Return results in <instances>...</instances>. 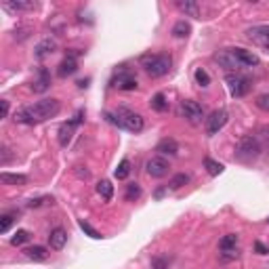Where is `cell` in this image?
I'll return each mask as SVG.
<instances>
[{
    "label": "cell",
    "mask_w": 269,
    "mask_h": 269,
    "mask_svg": "<svg viewBox=\"0 0 269 269\" xmlns=\"http://www.w3.org/2000/svg\"><path fill=\"white\" fill-rule=\"evenodd\" d=\"M152 265H154V269H168V261L162 259V257H158V259L152 261Z\"/></svg>",
    "instance_id": "cell-36"
},
{
    "label": "cell",
    "mask_w": 269,
    "mask_h": 269,
    "mask_svg": "<svg viewBox=\"0 0 269 269\" xmlns=\"http://www.w3.org/2000/svg\"><path fill=\"white\" fill-rule=\"evenodd\" d=\"M254 250H257L259 254H267L269 252V248L265 244H261V242H254Z\"/></svg>",
    "instance_id": "cell-38"
},
{
    "label": "cell",
    "mask_w": 269,
    "mask_h": 269,
    "mask_svg": "<svg viewBox=\"0 0 269 269\" xmlns=\"http://www.w3.org/2000/svg\"><path fill=\"white\" fill-rule=\"evenodd\" d=\"M65 242H67V233L65 230H61V227H57V230H53L51 235H49V244L53 250H61V248L65 246Z\"/></svg>",
    "instance_id": "cell-18"
},
{
    "label": "cell",
    "mask_w": 269,
    "mask_h": 269,
    "mask_svg": "<svg viewBox=\"0 0 269 269\" xmlns=\"http://www.w3.org/2000/svg\"><path fill=\"white\" fill-rule=\"evenodd\" d=\"M9 116V101L2 99L0 101V118H6Z\"/></svg>",
    "instance_id": "cell-37"
},
{
    "label": "cell",
    "mask_w": 269,
    "mask_h": 269,
    "mask_svg": "<svg viewBox=\"0 0 269 269\" xmlns=\"http://www.w3.org/2000/svg\"><path fill=\"white\" fill-rule=\"evenodd\" d=\"M177 9L179 11H183L185 15H190V17H193V19H200V9H198V4L196 2H192V0H179L177 2Z\"/></svg>",
    "instance_id": "cell-22"
},
{
    "label": "cell",
    "mask_w": 269,
    "mask_h": 269,
    "mask_svg": "<svg viewBox=\"0 0 269 269\" xmlns=\"http://www.w3.org/2000/svg\"><path fill=\"white\" fill-rule=\"evenodd\" d=\"M49 86H51V74L46 72L44 67H40L38 78L34 80V84H32V91L34 93H44V91H49Z\"/></svg>",
    "instance_id": "cell-17"
},
{
    "label": "cell",
    "mask_w": 269,
    "mask_h": 269,
    "mask_svg": "<svg viewBox=\"0 0 269 269\" xmlns=\"http://www.w3.org/2000/svg\"><path fill=\"white\" fill-rule=\"evenodd\" d=\"M156 152L164 154V156H177L179 145H177V141H174V139H162V141H160V143H158Z\"/></svg>",
    "instance_id": "cell-20"
},
{
    "label": "cell",
    "mask_w": 269,
    "mask_h": 269,
    "mask_svg": "<svg viewBox=\"0 0 269 269\" xmlns=\"http://www.w3.org/2000/svg\"><path fill=\"white\" fill-rule=\"evenodd\" d=\"M231 53H233V57L238 59L240 65H244V67L259 65V57L254 55V53H250V51H246V49H231Z\"/></svg>",
    "instance_id": "cell-14"
},
{
    "label": "cell",
    "mask_w": 269,
    "mask_h": 269,
    "mask_svg": "<svg viewBox=\"0 0 269 269\" xmlns=\"http://www.w3.org/2000/svg\"><path fill=\"white\" fill-rule=\"evenodd\" d=\"M190 183V174H185V173H179V174H174V177L171 179V183H168V187L171 190H181L183 185Z\"/></svg>",
    "instance_id": "cell-27"
},
{
    "label": "cell",
    "mask_w": 269,
    "mask_h": 269,
    "mask_svg": "<svg viewBox=\"0 0 269 269\" xmlns=\"http://www.w3.org/2000/svg\"><path fill=\"white\" fill-rule=\"evenodd\" d=\"M193 76H196V82H198L200 86H208V84H211V76H208V72L202 70V67H198Z\"/></svg>",
    "instance_id": "cell-32"
},
{
    "label": "cell",
    "mask_w": 269,
    "mask_h": 269,
    "mask_svg": "<svg viewBox=\"0 0 269 269\" xmlns=\"http://www.w3.org/2000/svg\"><path fill=\"white\" fill-rule=\"evenodd\" d=\"M2 6L6 11H11V13H17V11H34L36 9V2H23V0H15V2H11V0H4Z\"/></svg>",
    "instance_id": "cell-19"
},
{
    "label": "cell",
    "mask_w": 269,
    "mask_h": 269,
    "mask_svg": "<svg viewBox=\"0 0 269 269\" xmlns=\"http://www.w3.org/2000/svg\"><path fill=\"white\" fill-rule=\"evenodd\" d=\"M105 120L114 126H118V129H124L129 133H141L143 131V116L133 110H126V107H118V110L114 112H105Z\"/></svg>",
    "instance_id": "cell-2"
},
{
    "label": "cell",
    "mask_w": 269,
    "mask_h": 269,
    "mask_svg": "<svg viewBox=\"0 0 269 269\" xmlns=\"http://www.w3.org/2000/svg\"><path fill=\"white\" fill-rule=\"evenodd\" d=\"M80 122H82V112H78L76 116H74V120H70V122H63L61 126H59V145L67 147V143H70L72 137H74V131H76V126Z\"/></svg>",
    "instance_id": "cell-10"
},
{
    "label": "cell",
    "mask_w": 269,
    "mask_h": 269,
    "mask_svg": "<svg viewBox=\"0 0 269 269\" xmlns=\"http://www.w3.org/2000/svg\"><path fill=\"white\" fill-rule=\"evenodd\" d=\"M227 120H230V114H227L225 110H214L211 116L206 118V122H204L206 133H208V134H217V133L227 124Z\"/></svg>",
    "instance_id": "cell-8"
},
{
    "label": "cell",
    "mask_w": 269,
    "mask_h": 269,
    "mask_svg": "<svg viewBox=\"0 0 269 269\" xmlns=\"http://www.w3.org/2000/svg\"><path fill=\"white\" fill-rule=\"evenodd\" d=\"M204 166H206V171L211 177H217V174L223 173V164L217 162V160H212V158H206L204 160Z\"/></svg>",
    "instance_id": "cell-28"
},
{
    "label": "cell",
    "mask_w": 269,
    "mask_h": 269,
    "mask_svg": "<svg viewBox=\"0 0 269 269\" xmlns=\"http://www.w3.org/2000/svg\"><path fill=\"white\" fill-rule=\"evenodd\" d=\"M246 38L252 44H257L259 49L269 53V25H252L246 30Z\"/></svg>",
    "instance_id": "cell-6"
},
{
    "label": "cell",
    "mask_w": 269,
    "mask_h": 269,
    "mask_svg": "<svg viewBox=\"0 0 269 269\" xmlns=\"http://www.w3.org/2000/svg\"><path fill=\"white\" fill-rule=\"evenodd\" d=\"M164 192H166L164 187H160V190H156V193H154V196H156V198H162V196H164Z\"/></svg>",
    "instance_id": "cell-39"
},
{
    "label": "cell",
    "mask_w": 269,
    "mask_h": 269,
    "mask_svg": "<svg viewBox=\"0 0 269 269\" xmlns=\"http://www.w3.org/2000/svg\"><path fill=\"white\" fill-rule=\"evenodd\" d=\"M28 240H30V231H25V230H17L15 235L11 238V244H13V246H21V244H25Z\"/></svg>",
    "instance_id": "cell-31"
},
{
    "label": "cell",
    "mask_w": 269,
    "mask_h": 269,
    "mask_svg": "<svg viewBox=\"0 0 269 269\" xmlns=\"http://www.w3.org/2000/svg\"><path fill=\"white\" fill-rule=\"evenodd\" d=\"M235 246H238V235H235V233H227L225 238H221V242H219L221 257H223L225 261L235 259V257H238V250H235Z\"/></svg>",
    "instance_id": "cell-11"
},
{
    "label": "cell",
    "mask_w": 269,
    "mask_h": 269,
    "mask_svg": "<svg viewBox=\"0 0 269 269\" xmlns=\"http://www.w3.org/2000/svg\"><path fill=\"white\" fill-rule=\"evenodd\" d=\"M150 105H152V110H156V112H166L168 110V101L164 97V93H156V95L152 97Z\"/></svg>",
    "instance_id": "cell-26"
},
{
    "label": "cell",
    "mask_w": 269,
    "mask_h": 269,
    "mask_svg": "<svg viewBox=\"0 0 269 269\" xmlns=\"http://www.w3.org/2000/svg\"><path fill=\"white\" fill-rule=\"evenodd\" d=\"M225 82L230 86L231 97H246L248 93H250V80L240 76V74H230V76L225 78Z\"/></svg>",
    "instance_id": "cell-5"
},
{
    "label": "cell",
    "mask_w": 269,
    "mask_h": 269,
    "mask_svg": "<svg viewBox=\"0 0 269 269\" xmlns=\"http://www.w3.org/2000/svg\"><path fill=\"white\" fill-rule=\"evenodd\" d=\"M76 72H78V59H76V55H70V53H67L65 59L59 63L57 76L59 78H67V76H72V74H76Z\"/></svg>",
    "instance_id": "cell-12"
},
{
    "label": "cell",
    "mask_w": 269,
    "mask_h": 269,
    "mask_svg": "<svg viewBox=\"0 0 269 269\" xmlns=\"http://www.w3.org/2000/svg\"><path fill=\"white\" fill-rule=\"evenodd\" d=\"M192 32V25L185 21V19H181V21H177L173 25V36L174 38H187Z\"/></svg>",
    "instance_id": "cell-25"
},
{
    "label": "cell",
    "mask_w": 269,
    "mask_h": 269,
    "mask_svg": "<svg viewBox=\"0 0 269 269\" xmlns=\"http://www.w3.org/2000/svg\"><path fill=\"white\" fill-rule=\"evenodd\" d=\"M145 168H147V174H150V177L162 179V177H166V174H168V168H171V164H168V160L162 158V156H154V158L147 160V166Z\"/></svg>",
    "instance_id": "cell-9"
},
{
    "label": "cell",
    "mask_w": 269,
    "mask_h": 269,
    "mask_svg": "<svg viewBox=\"0 0 269 269\" xmlns=\"http://www.w3.org/2000/svg\"><path fill=\"white\" fill-rule=\"evenodd\" d=\"M0 181L6 185H25L28 183V177L25 174H13V173H2L0 174Z\"/></svg>",
    "instance_id": "cell-23"
},
{
    "label": "cell",
    "mask_w": 269,
    "mask_h": 269,
    "mask_svg": "<svg viewBox=\"0 0 269 269\" xmlns=\"http://www.w3.org/2000/svg\"><path fill=\"white\" fill-rule=\"evenodd\" d=\"M55 51H57V42H55V40H53V38H44V40H40V42L36 44L34 55H36L38 59H44V57L53 55Z\"/></svg>",
    "instance_id": "cell-15"
},
{
    "label": "cell",
    "mask_w": 269,
    "mask_h": 269,
    "mask_svg": "<svg viewBox=\"0 0 269 269\" xmlns=\"http://www.w3.org/2000/svg\"><path fill=\"white\" fill-rule=\"evenodd\" d=\"M214 61H217L221 67H225V70H238V67H242L238 63V59L233 57L231 49L230 51H219L217 55H214Z\"/></svg>",
    "instance_id": "cell-13"
},
{
    "label": "cell",
    "mask_w": 269,
    "mask_h": 269,
    "mask_svg": "<svg viewBox=\"0 0 269 269\" xmlns=\"http://www.w3.org/2000/svg\"><path fill=\"white\" fill-rule=\"evenodd\" d=\"M254 103H257V107H259V110L269 112V93H265V95H259V97H257V101H254Z\"/></svg>",
    "instance_id": "cell-35"
},
{
    "label": "cell",
    "mask_w": 269,
    "mask_h": 269,
    "mask_svg": "<svg viewBox=\"0 0 269 269\" xmlns=\"http://www.w3.org/2000/svg\"><path fill=\"white\" fill-rule=\"evenodd\" d=\"M25 257L32 261H46L49 259V250L44 246H30V248H25Z\"/></svg>",
    "instance_id": "cell-21"
},
{
    "label": "cell",
    "mask_w": 269,
    "mask_h": 269,
    "mask_svg": "<svg viewBox=\"0 0 269 269\" xmlns=\"http://www.w3.org/2000/svg\"><path fill=\"white\" fill-rule=\"evenodd\" d=\"M11 225H13V217L11 214H2L0 217V233H6L11 230Z\"/></svg>",
    "instance_id": "cell-34"
},
{
    "label": "cell",
    "mask_w": 269,
    "mask_h": 269,
    "mask_svg": "<svg viewBox=\"0 0 269 269\" xmlns=\"http://www.w3.org/2000/svg\"><path fill=\"white\" fill-rule=\"evenodd\" d=\"M267 223H269V219H267Z\"/></svg>",
    "instance_id": "cell-40"
},
{
    "label": "cell",
    "mask_w": 269,
    "mask_h": 269,
    "mask_svg": "<svg viewBox=\"0 0 269 269\" xmlns=\"http://www.w3.org/2000/svg\"><path fill=\"white\" fill-rule=\"evenodd\" d=\"M179 114H181V116H183L185 120H190L192 124H198V122H202V118H204V110H202V105L198 103V101H193V99L181 101Z\"/></svg>",
    "instance_id": "cell-4"
},
{
    "label": "cell",
    "mask_w": 269,
    "mask_h": 269,
    "mask_svg": "<svg viewBox=\"0 0 269 269\" xmlns=\"http://www.w3.org/2000/svg\"><path fill=\"white\" fill-rule=\"evenodd\" d=\"M61 112V103L59 99H42V101H36L32 105H25L21 107L17 114H15V122H21V124H40L49 118H55L57 114Z\"/></svg>",
    "instance_id": "cell-1"
},
{
    "label": "cell",
    "mask_w": 269,
    "mask_h": 269,
    "mask_svg": "<svg viewBox=\"0 0 269 269\" xmlns=\"http://www.w3.org/2000/svg\"><path fill=\"white\" fill-rule=\"evenodd\" d=\"M126 202H134L141 198V185L139 183H129L126 185V193H124Z\"/></svg>",
    "instance_id": "cell-29"
},
{
    "label": "cell",
    "mask_w": 269,
    "mask_h": 269,
    "mask_svg": "<svg viewBox=\"0 0 269 269\" xmlns=\"http://www.w3.org/2000/svg\"><path fill=\"white\" fill-rule=\"evenodd\" d=\"M80 230H82V231H84L86 235H89V238H93V240H99V238H101V233H99L93 225L86 223V221H80Z\"/></svg>",
    "instance_id": "cell-33"
},
{
    "label": "cell",
    "mask_w": 269,
    "mask_h": 269,
    "mask_svg": "<svg viewBox=\"0 0 269 269\" xmlns=\"http://www.w3.org/2000/svg\"><path fill=\"white\" fill-rule=\"evenodd\" d=\"M129 173H131V162H129V160H122V162L118 164L116 171H114V177H116L118 181H124L126 177H129Z\"/></svg>",
    "instance_id": "cell-30"
},
{
    "label": "cell",
    "mask_w": 269,
    "mask_h": 269,
    "mask_svg": "<svg viewBox=\"0 0 269 269\" xmlns=\"http://www.w3.org/2000/svg\"><path fill=\"white\" fill-rule=\"evenodd\" d=\"M112 82H114V86H118L120 91H137V86H139V84H137V80H134L129 72L118 74V76L114 78Z\"/></svg>",
    "instance_id": "cell-16"
},
{
    "label": "cell",
    "mask_w": 269,
    "mask_h": 269,
    "mask_svg": "<svg viewBox=\"0 0 269 269\" xmlns=\"http://www.w3.org/2000/svg\"><path fill=\"white\" fill-rule=\"evenodd\" d=\"M261 154V145L257 139L252 137H244L240 141L238 145V152H235V156H238L240 160H254Z\"/></svg>",
    "instance_id": "cell-7"
},
{
    "label": "cell",
    "mask_w": 269,
    "mask_h": 269,
    "mask_svg": "<svg viewBox=\"0 0 269 269\" xmlns=\"http://www.w3.org/2000/svg\"><path fill=\"white\" fill-rule=\"evenodd\" d=\"M171 65H173V59L171 55H164V53H160V55H143L141 57V67L145 70L147 76L152 78H162L166 76L168 72H171Z\"/></svg>",
    "instance_id": "cell-3"
},
{
    "label": "cell",
    "mask_w": 269,
    "mask_h": 269,
    "mask_svg": "<svg viewBox=\"0 0 269 269\" xmlns=\"http://www.w3.org/2000/svg\"><path fill=\"white\" fill-rule=\"evenodd\" d=\"M97 193H99V196L103 198L105 202H110V200L114 198V185H112L107 179L99 181V183H97Z\"/></svg>",
    "instance_id": "cell-24"
}]
</instances>
